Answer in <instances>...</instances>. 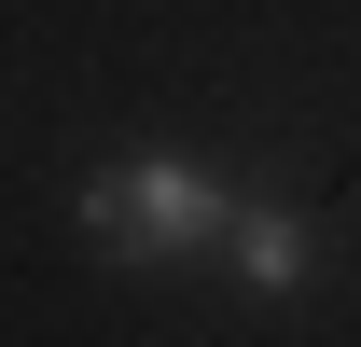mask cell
<instances>
[{"label": "cell", "instance_id": "obj_1", "mask_svg": "<svg viewBox=\"0 0 361 347\" xmlns=\"http://www.w3.org/2000/svg\"><path fill=\"white\" fill-rule=\"evenodd\" d=\"M223 222H236V195L209 167H180V153H126V167L84 181V250L97 264H195V250H223Z\"/></svg>", "mask_w": 361, "mask_h": 347}, {"label": "cell", "instance_id": "obj_2", "mask_svg": "<svg viewBox=\"0 0 361 347\" xmlns=\"http://www.w3.org/2000/svg\"><path fill=\"white\" fill-rule=\"evenodd\" d=\"M223 264L250 278V292H306V278H319V236H306V209H236L223 222Z\"/></svg>", "mask_w": 361, "mask_h": 347}]
</instances>
